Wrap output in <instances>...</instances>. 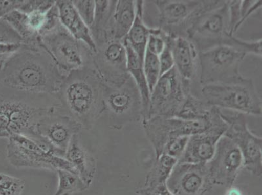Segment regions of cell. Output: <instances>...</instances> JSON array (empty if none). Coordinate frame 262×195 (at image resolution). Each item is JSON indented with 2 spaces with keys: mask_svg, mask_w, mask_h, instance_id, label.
<instances>
[{
  "mask_svg": "<svg viewBox=\"0 0 262 195\" xmlns=\"http://www.w3.org/2000/svg\"><path fill=\"white\" fill-rule=\"evenodd\" d=\"M170 44L176 70L182 80L192 87L196 84L199 72V51L185 37H172Z\"/></svg>",
  "mask_w": 262,
  "mask_h": 195,
  "instance_id": "d6986e66",
  "label": "cell"
},
{
  "mask_svg": "<svg viewBox=\"0 0 262 195\" xmlns=\"http://www.w3.org/2000/svg\"><path fill=\"white\" fill-rule=\"evenodd\" d=\"M221 119L218 109L217 113L208 120H187L156 116L142 120V124L156 158H158L163 154L166 144L171 139L182 136L190 137L206 132Z\"/></svg>",
  "mask_w": 262,
  "mask_h": 195,
  "instance_id": "30bf717a",
  "label": "cell"
},
{
  "mask_svg": "<svg viewBox=\"0 0 262 195\" xmlns=\"http://www.w3.org/2000/svg\"><path fill=\"white\" fill-rule=\"evenodd\" d=\"M126 51H127V68L128 75L133 78L139 89L140 96H141L142 104V120L146 118L147 111H148L150 90L145 76L144 68H143V62L140 60L139 56L133 50L128 46V44L124 42Z\"/></svg>",
  "mask_w": 262,
  "mask_h": 195,
  "instance_id": "d4e9b609",
  "label": "cell"
},
{
  "mask_svg": "<svg viewBox=\"0 0 262 195\" xmlns=\"http://www.w3.org/2000/svg\"><path fill=\"white\" fill-rule=\"evenodd\" d=\"M172 37H171V35L169 36L165 48L159 56L161 67V76L174 68V60H173V53L170 44Z\"/></svg>",
  "mask_w": 262,
  "mask_h": 195,
  "instance_id": "836d02e7",
  "label": "cell"
},
{
  "mask_svg": "<svg viewBox=\"0 0 262 195\" xmlns=\"http://www.w3.org/2000/svg\"><path fill=\"white\" fill-rule=\"evenodd\" d=\"M83 130L82 126L66 114L61 106L42 118L36 127L40 144L63 158L71 139Z\"/></svg>",
  "mask_w": 262,
  "mask_h": 195,
  "instance_id": "4fadbf2b",
  "label": "cell"
},
{
  "mask_svg": "<svg viewBox=\"0 0 262 195\" xmlns=\"http://www.w3.org/2000/svg\"><path fill=\"white\" fill-rule=\"evenodd\" d=\"M228 125L221 118L206 132L192 135L178 163L206 164L215 154L216 144L224 136Z\"/></svg>",
  "mask_w": 262,
  "mask_h": 195,
  "instance_id": "ac0fdd59",
  "label": "cell"
},
{
  "mask_svg": "<svg viewBox=\"0 0 262 195\" xmlns=\"http://www.w3.org/2000/svg\"><path fill=\"white\" fill-rule=\"evenodd\" d=\"M166 185L173 195H205L213 185L206 164L177 163Z\"/></svg>",
  "mask_w": 262,
  "mask_h": 195,
  "instance_id": "e0dca14e",
  "label": "cell"
},
{
  "mask_svg": "<svg viewBox=\"0 0 262 195\" xmlns=\"http://www.w3.org/2000/svg\"><path fill=\"white\" fill-rule=\"evenodd\" d=\"M58 186L54 195H73L89 189L79 176L70 171L58 170Z\"/></svg>",
  "mask_w": 262,
  "mask_h": 195,
  "instance_id": "83f0119b",
  "label": "cell"
},
{
  "mask_svg": "<svg viewBox=\"0 0 262 195\" xmlns=\"http://www.w3.org/2000/svg\"><path fill=\"white\" fill-rule=\"evenodd\" d=\"M191 92L208 105L253 116L261 115V99L253 81L243 77L235 82L194 88Z\"/></svg>",
  "mask_w": 262,
  "mask_h": 195,
  "instance_id": "277c9868",
  "label": "cell"
},
{
  "mask_svg": "<svg viewBox=\"0 0 262 195\" xmlns=\"http://www.w3.org/2000/svg\"><path fill=\"white\" fill-rule=\"evenodd\" d=\"M39 44L67 76L72 71L92 66L94 51L76 39L61 23L40 37Z\"/></svg>",
  "mask_w": 262,
  "mask_h": 195,
  "instance_id": "8992f818",
  "label": "cell"
},
{
  "mask_svg": "<svg viewBox=\"0 0 262 195\" xmlns=\"http://www.w3.org/2000/svg\"><path fill=\"white\" fill-rule=\"evenodd\" d=\"M116 3V1H95L94 20L90 30L96 47L114 39L111 21Z\"/></svg>",
  "mask_w": 262,
  "mask_h": 195,
  "instance_id": "7402d4cb",
  "label": "cell"
},
{
  "mask_svg": "<svg viewBox=\"0 0 262 195\" xmlns=\"http://www.w3.org/2000/svg\"><path fill=\"white\" fill-rule=\"evenodd\" d=\"M135 2L137 13H136L134 23L123 42L128 44V46L139 56L140 60L143 62L146 54L147 40L151 33V27H149L144 22V1L140 0Z\"/></svg>",
  "mask_w": 262,
  "mask_h": 195,
  "instance_id": "603a6c76",
  "label": "cell"
},
{
  "mask_svg": "<svg viewBox=\"0 0 262 195\" xmlns=\"http://www.w3.org/2000/svg\"><path fill=\"white\" fill-rule=\"evenodd\" d=\"M127 63V51L121 40H108L92 52V66L107 86H119L129 78Z\"/></svg>",
  "mask_w": 262,
  "mask_h": 195,
  "instance_id": "5bb4252c",
  "label": "cell"
},
{
  "mask_svg": "<svg viewBox=\"0 0 262 195\" xmlns=\"http://www.w3.org/2000/svg\"><path fill=\"white\" fill-rule=\"evenodd\" d=\"M207 166L211 184L230 189L244 168V158L237 145L224 135Z\"/></svg>",
  "mask_w": 262,
  "mask_h": 195,
  "instance_id": "2e32d148",
  "label": "cell"
},
{
  "mask_svg": "<svg viewBox=\"0 0 262 195\" xmlns=\"http://www.w3.org/2000/svg\"><path fill=\"white\" fill-rule=\"evenodd\" d=\"M104 106L108 127L113 129L121 130L128 124L142 120L141 96L130 76L119 86L105 85Z\"/></svg>",
  "mask_w": 262,
  "mask_h": 195,
  "instance_id": "ba28073f",
  "label": "cell"
},
{
  "mask_svg": "<svg viewBox=\"0 0 262 195\" xmlns=\"http://www.w3.org/2000/svg\"><path fill=\"white\" fill-rule=\"evenodd\" d=\"M247 55L226 46H219L199 52V86L235 82L244 77L240 66ZM197 86V87H199Z\"/></svg>",
  "mask_w": 262,
  "mask_h": 195,
  "instance_id": "52a82bcc",
  "label": "cell"
},
{
  "mask_svg": "<svg viewBox=\"0 0 262 195\" xmlns=\"http://www.w3.org/2000/svg\"><path fill=\"white\" fill-rule=\"evenodd\" d=\"M58 9L59 20L63 27L76 39L84 42L90 49L95 51L96 46L92 39L90 28L81 18L77 9L70 0L56 1Z\"/></svg>",
  "mask_w": 262,
  "mask_h": 195,
  "instance_id": "ffe728a7",
  "label": "cell"
},
{
  "mask_svg": "<svg viewBox=\"0 0 262 195\" xmlns=\"http://www.w3.org/2000/svg\"><path fill=\"white\" fill-rule=\"evenodd\" d=\"M60 106L56 94L26 93L0 85V139L22 135L40 144L37 124Z\"/></svg>",
  "mask_w": 262,
  "mask_h": 195,
  "instance_id": "7a4b0ae2",
  "label": "cell"
},
{
  "mask_svg": "<svg viewBox=\"0 0 262 195\" xmlns=\"http://www.w3.org/2000/svg\"><path fill=\"white\" fill-rule=\"evenodd\" d=\"M64 158L71 163L81 179L90 187L96 173L97 162L81 144L79 135H75L71 139Z\"/></svg>",
  "mask_w": 262,
  "mask_h": 195,
  "instance_id": "44dd1931",
  "label": "cell"
},
{
  "mask_svg": "<svg viewBox=\"0 0 262 195\" xmlns=\"http://www.w3.org/2000/svg\"><path fill=\"white\" fill-rule=\"evenodd\" d=\"M226 195H243L242 192L239 189H235V188L231 187Z\"/></svg>",
  "mask_w": 262,
  "mask_h": 195,
  "instance_id": "8d00e7d4",
  "label": "cell"
},
{
  "mask_svg": "<svg viewBox=\"0 0 262 195\" xmlns=\"http://www.w3.org/2000/svg\"><path fill=\"white\" fill-rule=\"evenodd\" d=\"M66 76L39 45L23 46L2 69L0 85L26 93L56 94Z\"/></svg>",
  "mask_w": 262,
  "mask_h": 195,
  "instance_id": "6da1fadb",
  "label": "cell"
},
{
  "mask_svg": "<svg viewBox=\"0 0 262 195\" xmlns=\"http://www.w3.org/2000/svg\"><path fill=\"white\" fill-rule=\"evenodd\" d=\"M136 2L133 0L116 1L111 21V33L114 39L123 41L134 23Z\"/></svg>",
  "mask_w": 262,
  "mask_h": 195,
  "instance_id": "cb8c5ba5",
  "label": "cell"
},
{
  "mask_svg": "<svg viewBox=\"0 0 262 195\" xmlns=\"http://www.w3.org/2000/svg\"><path fill=\"white\" fill-rule=\"evenodd\" d=\"M177 163V159L166 154H162L156 158V161L146 176L145 187L166 184Z\"/></svg>",
  "mask_w": 262,
  "mask_h": 195,
  "instance_id": "4316f807",
  "label": "cell"
},
{
  "mask_svg": "<svg viewBox=\"0 0 262 195\" xmlns=\"http://www.w3.org/2000/svg\"><path fill=\"white\" fill-rule=\"evenodd\" d=\"M191 89L192 85L182 80L175 68L162 75L150 94L148 111L144 120L156 116L177 117Z\"/></svg>",
  "mask_w": 262,
  "mask_h": 195,
  "instance_id": "8fae6325",
  "label": "cell"
},
{
  "mask_svg": "<svg viewBox=\"0 0 262 195\" xmlns=\"http://www.w3.org/2000/svg\"><path fill=\"white\" fill-rule=\"evenodd\" d=\"M232 35L229 30L228 1H204L201 10L186 32L185 38L201 52L226 46Z\"/></svg>",
  "mask_w": 262,
  "mask_h": 195,
  "instance_id": "5b68a950",
  "label": "cell"
},
{
  "mask_svg": "<svg viewBox=\"0 0 262 195\" xmlns=\"http://www.w3.org/2000/svg\"><path fill=\"white\" fill-rule=\"evenodd\" d=\"M137 195H173L168 189L167 185L163 184L155 186L145 187L137 192Z\"/></svg>",
  "mask_w": 262,
  "mask_h": 195,
  "instance_id": "e575fe53",
  "label": "cell"
},
{
  "mask_svg": "<svg viewBox=\"0 0 262 195\" xmlns=\"http://www.w3.org/2000/svg\"><path fill=\"white\" fill-rule=\"evenodd\" d=\"M223 120L227 124L225 136L237 145L244 158V167L252 175L262 173V139L248 127L246 115L226 109H219Z\"/></svg>",
  "mask_w": 262,
  "mask_h": 195,
  "instance_id": "7c38bea8",
  "label": "cell"
},
{
  "mask_svg": "<svg viewBox=\"0 0 262 195\" xmlns=\"http://www.w3.org/2000/svg\"><path fill=\"white\" fill-rule=\"evenodd\" d=\"M170 35L159 28H152L147 40L146 51L159 56L165 48Z\"/></svg>",
  "mask_w": 262,
  "mask_h": 195,
  "instance_id": "4dcf8cb0",
  "label": "cell"
},
{
  "mask_svg": "<svg viewBox=\"0 0 262 195\" xmlns=\"http://www.w3.org/2000/svg\"><path fill=\"white\" fill-rule=\"evenodd\" d=\"M7 159L16 168H37L52 171L66 170L76 173L65 158L55 155L30 138L15 135L8 139Z\"/></svg>",
  "mask_w": 262,
  "mask_h": 195,
  "instance_id": "9c48e42d",
  "label": "cell"
},
{
  "mask_svg": "<svg viewBox=\"0 0 262 195\" xmlns=\"http://www.w3.org/2000/svg\"><path fill=\"white\" fill-rule=\"evenodd\" d=\"M190 137L182 136L171 139L166 144L163 154H166L179 160L184 152Z\"/></svg>",
  "mask_w": 262,
  "mask_h": 195,
  "instance_id": "d6a6232c",
  "label": "cell"
},
{
  "mask_svg": "<svg viewBox=\"0 0 262 195\" xmlns=\"http://www.w3.org/2000/svg\"><path fill=\"white\" fill-rule=\"evenodd\" d=\"M104 89L96 71L87 66L69 74L56 95L65 113L90 130L104 113Z\"/></svg>",
  "mask_w": 262,
  "mask_h": 195,
  "instance_id": "3957f363",
  "label": "cell"
},
{
  "mask_svg": "<svg viewBox=\"0 0 262 195\" xmlns=\"http://www.w3.org/2000/svg\"><path fill=\"white\" fill-rule=\"evenodd\" d=\"M72 2L81 18L84 21L85 25L90 28L94 20L95 1L94 0H74Z\"/></svg>",
  "mask_w": 262,
  "mask_h": 195,
  "instance_id": "1f68e13d",
  "label": "cell"
},
{
  "mask_svg": "<svg viewBox=\"0 0 262 195\" xmlns=\"http://www.w3.org/2000/svg\"><path fill=\"white\" fill-rule=\"evenodd\" d=\"M22 1H17V0H0V20L4 18L5 16L8 15L12 11L18 9L22 4Z\"/></svg>",
  "mask_w": 262,
  "mask_h": 195,
  "instance_id": "d590c367",
  "label": "cell"
},
{
  "mask_svg": "<svg viewBox=\"0 0 262 195\" xmlns=\"http://www.w3.org/2000/svg\"><path fill=\"white\" fill-rule=\"evenodd\" d=\"M143 68H144L147 85L151 94L152 90L161 78V67L159 57L146 51L144 61H143Z\"/></svg>",
  "mask_w": 262,
  "mask_h": 195,
  "instance_id": "f1b7e54d",
  "label": "cell"
},
{
  "mask_svg": "<svg viewBox=\"0 0 262 195\" xmlns=\"http://www.w3.org/2000/svg\"><path fill=\"white\" fill-rule=\"evenodd\" d=\"M157 11L158 26L171 37H185L193 20L203 6L204 1H152Z\"/></svg>",
  "mask_w": 262,
  "mask_h": 195,
  "instance_id": "9a60e30c",
  "label": "cell"
},
{
  "mask_svg": "<svg viewBox=\"0 0 262 195\" xmlns=\"http://www.w3.org/2000/svg\"><path fill=\"white\" fill-rule=\"evenodd\" d=\"M25 188L22 178L0 173V195H22Z\"/></svg>",
  "mask_w": 262,
  "mask_h": 195,
  "instance_id": "f546056e",
  "label": "cell"
},
{
  "mask_svg": "<svg viewBox=\"0 0 262 195\" xmlns=\"http://www.w3.org/2000/svg\"><path fill=\"white\" fill-rule=\"evenodd\" d=\"M23 47V40L4 19L0 20V72L7 62Z\"/></svg>",
  "mask_w": 262,
  "mask_h": 195,
  "instance_id": "484cf974",
  "label": "cell"
}]
</instances>
